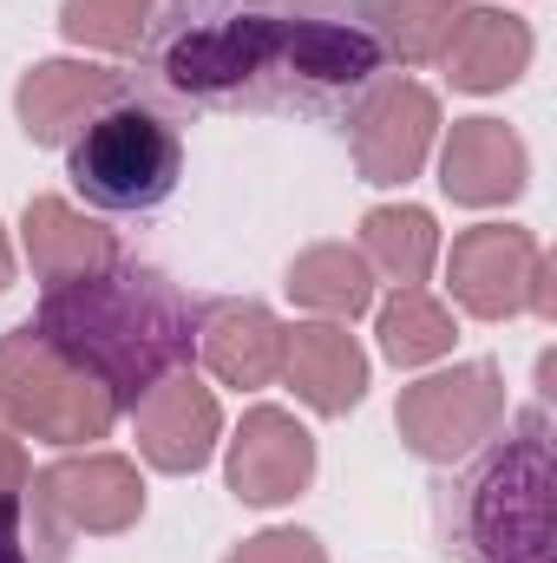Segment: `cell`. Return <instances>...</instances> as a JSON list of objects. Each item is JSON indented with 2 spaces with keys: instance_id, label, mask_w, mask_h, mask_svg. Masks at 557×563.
I'll return each instance as SVG.
<instances>
[{
  "instance_id": "obj_21",
  "label": "cell",
  "mask_w": 557,
  "mask_h": 563,
  "mask_svg": "<svg viewBox=\"0 0 557 563\" xmlns=\"http://www.w3.org/2000/svg\"><path fill=\"white\" fill-rule=\"evenodd\" d=\"M472 0H374V26H381V46L387 59L401 66H433L452 20L466 13Z\"/></svg>"
},
{
  "instance_id": "obj_1",
  "label": "cell",
  "mask_w": 557,
  "mask_h": 563,
  "mask_svg": "<svg viewBox=\"0 0 557 563\" xmlns=\"http://www.w3.org/2000/svg\"><path fill=\"white\" fill-rule=\"evenodd\" d=\"M151 73L197 106H302L361 99L381 66L374 0H164L144 26Z\"/></svg>"
},
{
  "instance_id": "obj_8",
  "label": "cell",
  "mask_w": 557,
  "mask_h": 563,
  "mask_svg": "<svg viewBox=\"0 0 557 563\" xmlns=\"http://www.w3.org/2000/svg\"><path fill=\"white\" fill-rule=\"evenodd\" d=\"M433 139H439V99L419 79H374L348 106V151L361 184L374 190L414 184L433 157Z\"/></svg>"
},
{
  "instance_id": "obj_14",
  "label": "cell",
  "mask_w": 557,
  "mask_h": 563,
  "mask_svg": "<svg viewBox=\"0 0 557 563\" xmlns=\"http://www.w3.org/2000/svg\"><path fill=\"white\" fill-rule=\"evenodd\" d=\"M282 347H288V328L263 301H204L197 308V361L223 387H243V394L276 387Z\"/></svg>"
},
{
  "instance_id": "obj_4",
  "label": "cell",
  "mask_w": 557,
  "mask_h": 563,
  "mask_svg": "<svg viewBox=\"0 0 557 563\" xmlns=\"http://www.w3.org/2000/svg\"><path fill=\"white\" fill-rule=\"evenodd\" d=\"M119 400L73 367L33 321L0 334V426L13 439H46V445H92L119 426Z\"/></svg>"
},
{
  "instance_id": "obj_3",
  "label": "cell",
  "mask_w": 557,
  "mask_h": 563,
  "mask_svg": "<svg viewBox=\"0 0 557 563\" xmlns=\"http://www.w3.org/2000/svg\"><path fill=\"white\" fill-rule=\"evenodd\" d=\"M446 531L466 563H551V432L525 413L518 432L452 492Z\"/></svg>"
},
{
  "instance_id": "obj_12",
  "label": "cell",
  "mask_w": 557,
  "mask_h": 563,
  "mask_svg": "<svg viewBox=\"0 0 557 563\" xmlns=\"http://www.w3.org/2000/svg\"><path fill=\"white\" fill-rule=\"evenodd\" d=\"M125 86L132 79L119 66H99V59H40V66H26L13 112L33 144H73L106 106L125 99Z\"/></svg>"
},
{
  "instance_id": "obj_9",
  "label": "cell",
  "mask_w": 557,
  "mask_h": 563,
  "mask_svg": "<svg viewBox=\"0 0 557 563\" xmlns=\"http://www.w3.org/2000/svg\"><path fill=\"white\" fill-rule=\"evenodd\" d=\"M33 505L66 525V531H86V538H119L144 518V478L125 452H73V459H53L46 472L26 478Z\"/></svg>"
},
{
  "instance_id": "obj_23",
  "label": "cell",
  "mask_w": 557,
  "mask_h": 563,
  "mask_svg": "<svg viewBox=\"0 0 557 563\" xmlns=\"http://www.w3.org/2000/svg\"><path fill=\"white\" fill-rule=\"evenodd\" d=\"M223 563H328V551H321L315 531H302V525H276V531L243 538Z\"/></svg>"
},
{
  "instance_id": "obj_7",
  "label": "cell",
  "mask_w": 557,
  "mask_h": 563,
  "mask_svg": "<svg viewBox=\"0 0 557 563\" xmlns=\"http://www.w3.org/2000/svg\"><path fill=\"white\" fill-rule=\"evenodd\" d=\"M401 445L426 465H459L466 452H479L499 426H505V374L492 361H459L446 374H426L414 387H401Z\"/></svg>"
},
{
  "instance_id": "obj_19",
  "label": "cell",
  "mask_w": 557,
  "mask_h": 563,
  "mask_svg": "<svg viewBox=\"0 0 557 563\" xmlns=\"http://www.w3.org/2000/svg\"><path fill=\"white\" fill-rule=\"evenodd\" d=\"M288 295H295L308 314H321V321H354V314L374 308V276H368L361 250H348V243H315V250H302V256L288 263Z\"/></svg>"
},
{
  "instance_id": "obj_5",
  "label": "cell",
  "mask_w": 557,
  "mask_h": 563,
  "mask_svg": "<svg viewBox=\"0 0 557 563\" xmlns=\"http://www.w3.org/2000/svg\"><path fill=\"white\" fill-rule=\"evenodd\" d=\"M184 170V139L164 112H151L139 99L106 106L79 139L66 144V177L92 210L132 217V210H157L177 190Z\"/></svg>"
},
{
  "instance_id": "obj_27",
  "label": "cell",
  "mask_w": 557,
  "mask_h": 563,
  "mask_svg": "<svg viewBox=\"0 0 557 563\" xmlns=\"http://www.w3.org/2000/svg\"><path fill=\"white\" fill-rule=\"evenodd\" d=\"M151 7H157V0H151Z\"/></svg>"
},
{
  "instance_id": "obj_11",
  "label": "cell",
  "mask_w": 557,
  "mask_h": 563,
  "mask_svg": "<svg viewBox=\"0 0 557 563\" xmlns=\"http://www.w3.org/2000/svg\"><path fill=\"white\" fill-rule=\"evenodd\" d=\"M132 420H139V459L151 472H171V478L204 472L217 459V445H223V407L190 367L164 374L132 407Z\"/></svg>"
},
{
  "instance_id": "obj_24",
  "label": "cell",
  "mask_w": 557,
  "mask_h": 563,
  "mask_svg": "<svg viewBox=\"0 0 557 563\" xmlns=\"http://www.w3.org/2000/svg\"><path fill=\"white\" fill-rule=\"evenodd\" d=\"M0 563H33V531H26V498H0Z\"/></svg>"
},
{
  "instance_id": "obj_10",
  "label": "cell",
  "mask_w": 557,
  "mask_h": 563,
  "mask_svg": "<svg viewBox=\"0 0 557 563\" xmlns=\"http://www.w3.org/2000/svg\"><path fill=\"white\" fill-rule=\"evenodd\" d=\"M223 478L243 505L256 511H276V505H295L315 478V432L282 413V407H250L230 452H223Z\"/></svg>"
},
{
  "instance_id": "obj_17",
  "label": "cell",
  "mask_w": 557,
  "mask_h": 563,
  "mask_svg": "<svg viewBox=\"0 0 557 563\" xmlns=\"http://www.w3.org/2000/svg\"><path fill=\"white\" fill-rule=\"evenodd\" d=\"M20 250L33 263V276L46 282H73V276H92L106 263H119V243L106 223H92L86 210H73L66 197H33L20 210Z\"/></svg>"
},
{
  "instance_id": "obj_20",
  "label": "cell",
  "mask_w": 557,
  "mask_h": 563,
  "mask_svg": "<svg viewBox=\"0 0 557 563\" xmlns=\"http://www.w3.org/2000/svg\"><path fill=\"white\" fill-rule=\"evenodd\" d=\"M374 334H381V354L394 367H426V361H446L459 328H452V308L426 288H394L374 314Z\"/></svg>"
},
{
  "instance_id": "obj_25",
  "label": "cell",
  "mask_w": 557,
  "mask_h": 563,
  "mask_svg": "<svg viewBox=\"0 0 557 563\" xmlns=\"http://www.w3.org/2000/svg\"><path fill=\"white\" fill-rule=\"evenodd\" d=\"M26 478H33V465H26V445L0 426V498H26Z\"/></svg>"
},
{
  "instance_id": "obj_16",
  "label": "cell",
  "mask_w": 557,
  "mask_h": 563,
  "mask_svg": "<svg viewBox=\"0 0 557 563\" xmlns=\"http://www.w3.org/2000/svg\"><path fill=\"white\" fill-rule=\"evenodd\" d=\"M282 380L295 387V400L321 420H341L361 407L368 394V354L361 341L348 334V321H302L288 328V347H282Z\"/></svg>"
},
{
  "instance_id": "obj_15",
  "label": "cell",
  "mask_w": 557,
  "mask_h": 563,
  "mask_svg": "<svg viewBox=\"0 0 557 563\" xmlns=\"http://www.w3.org/2000/svg\"><path fill=\"white\" fill-rule=\"evenodd\" d=\"M532 53H538V40H532V26L518 13H505V7H466L452 20L446 46H439V66L452 79V92L485 99V92L518 86L532 73Z\"/></svg>"
},
{
  "instance_id": "obj_13",
  "label": "cell",
  "mask_w": 557,
  "mask_h": 563,
  "mask_svg": "<svg viewBox=\"0 0 557 563\" xmlns=\"http://www.w3.org/2000/svg\"><path fill=\"white\" fill-rule=\"evenodd\" d=\"M532 184V151L505 119H459L439 144V190L466 210H499L525 197Z\"/></svg>"
},
{
  "instance_id": "obj_22",
  "label": "cell",
  "mask_w": 557,
  "mask_h": 563,
  "mask_svg": "<svg viewBox=\"0 0 557 563\" xmlns=\"http://www.w3.org/2000/svg\"><path fill=\"white\" fill-rule=\"evenodd\" d=\"M151 26V0H66L59 33L92 53H139Z\"/></svg>"
},
{
  "instance_id": "obj_26",
  "label": "cell",
  "mask_w": 557,
  "mask_h": 563,
  "mask_svg": "<svg viewBox=\"0 0 557 563\" xmlns=\"http://www.w3.org/2000/svg\"><path fill=\"white\" fill-rule=\"evenodd\" d=\"M13 288V243H7V230H0V295Z\"/></svg>"
},
{
  "instance_id": "obj_6",
  "label": "cell",
  "mask_w": 557,
  "mask_h": 563,
  "mask_svg": "<svg viewBox=\"0 0 557 563\" xmlns=\"http://www.w3.org/2000/svg\"><path fill=\"white\" fill-rule=\"evenodd\" d=\"M446 295L472 314V321H512V314H557V282L551 256L532 230L518 223H479L459 230L446 250Z\"/></svg>"
},
{
  "instance_id": "obj_18",
  "label": "cell",
  "mask_w": 557,
  "mask_h": 563,
  "mask_svg": "<svg viewBox=\"0 0 557 563\" xmlns=\"http://www.w3.org/2000/svg\"><path fill=\"white\" fill-rule=\"evenodd\" d=\"M361 263L368 276L394 282V288H419L439 263V223L419 203H374L361 217Z\"/></svg>"
},
{
  "instance_id": "obj_2",
  "label": "cell",
  "mask_w": 557,
  "mask_h": 563,
  "mask_svg": "<svg viewBox=\"0 0 557 563\" xmlns=\"http://www.w3.org/2000/svg\"><path fill=\"white\" fill-rule=\"evenodd\" d=\"M33 328L73 367H86L125 413L197 354V308L164 269L144 263H106L92 276L53 282L33 308Z\"/></svg>"
}]
</instances>
